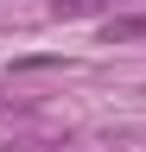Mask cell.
<instances>
[{"instance_id": "2", "label": "cell", "mask_w": 146, "mask_h": 152, "mask_svg": "<svg viewBox=\"0 0 146 152\" xmlns=\"http://www.w3.org/2000/svg\"><path fill=\"white\" fill-rule=\"evenodd\" d=\"M108 13V0H51V19H95Z\"/></svg>"}, {"instance_id": "3", "label": "cell", "mask_w": 146, "mask_h": 152, "mask_svg": "<svg viewBox=\"0 0 146 152\" xmlns=\"http://www.w3.org/2000/svg\"><path fill=\"white\" fill-rule=\"evenodd\" d=\"M32 70H64V57L57 51H38V57H19V64H13V76H32Z\"/></svg>"}, {"instance_id": "4", "label": "cell", "mask_w": 146, "mask_h": 152, "mask_svg": "<svg viewBox=\"0 0 146 152\" xmlns=\"http://www.w3.org/2000/svg\"><path fill=\"white\" fill-rule=\"evenodd\" d=\"M108 152H114V146H108Z\"/></svg>"}, {"instance_id": "1", "label": "cell", "mask_w": 146, "mask_h": 152, "mask_svg": "<svg viewBox=\"0 0 146 152\" xmlns=\"http://www.w3.org/2000/svg\"><path fill=\"white\" fill-rule=\"evenodd\" d=\"M134 38H146V13H127V19L102 26V45H134Z\"/></svg>"}]
</instances>
